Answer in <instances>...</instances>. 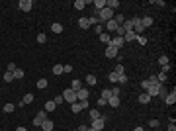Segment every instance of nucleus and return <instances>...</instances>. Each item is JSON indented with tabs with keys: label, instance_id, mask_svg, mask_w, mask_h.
Instances as JSON below:
<instances>
[{
	"label": "nucleus",
	"instance_id": "cd10ccee",
	"mask_svg": "<svg viewBox=\"0 0 176 131\" xmlns=\"http://www.w3.org/2000/svg\"><path fill=\"white\" fill-rule=\"evenodd\" d=\"M135 37H137V35L133 33V30H131V32H125V35H123V39H125V41H133Z\"/></svg>",
	"mask_w": 176,
	"mask_h": 131
},
{
	"label": "nucleus",
	"instance_id": "a19ab883",
	"mask_svg": "<svg viewBox=\"0 0 176 131\" xmlns=\"http://www.w3.org/2000/svg\"><path fill=\"white\" fill-rule=\"evenodd\" d=\"M45 41H47V35H45V33H39V35H37V43H45Z\"/></svg>",
	"mask_w": 176,
	"mask_h": 131
},
{
	"label": "nucleus",
	"instance_id": "4c0bfd02",
	"mask_svg": "<svg viewBox=\"0 0 176 131\" xmlns=\"http://www.w3.org/2000/svg\"><path fill=\"white\" fill-rule=\"evenodd\" d=\"M123 71H125V69H123V65H118L116 69H114V73H116L118 77H120V75H123Z\"/></svg>",
	"mask_w": 176,
	"mask_h": 131
},
{
	"label": "nucleus",
	"instance_id": "2f4dec72",
	"mask_svg": "<svg viewBox=\"0 0 176 131\" xmlns=\"http://www.w3.org/2000/svg\"><path fill=\"white\" fill-rule=\"evenodd\" d=\"M16 110V106L14 104H4V114H12Z\"/></svg>",
	"mask_w": 176,
	"mask_h": 131
},
{
	"label": "nucleus",
	"instance_id": "37998d69",
	"mask_svg": "<svg viewBox=\"0 0 176 131\" xmlns=\"http://www.w3.org/2000/svg\"><path fill=\"white\" fill-rule=\"evenodd\" d=\"M118 82H120V84H127V77H125V75H120V77H118Z\"/></svg>",
	"mask_w": 176,
	"mask_h": 131
},
{
	"label": "nucleus",
	"instance_id": "dca6fc26",
	"mask_svg": "<svg viewBox=\"0 0 176 131\" xmlns=\"http://www.w3.org/2000/svg\"><path fill=\"white\" fill-rule=\"evenodd\" d=\"M106 8V0H94V10L100 12V10H104Z\"/></svg>",
	"mask_w": 176,
	"mask_h": 131
},
{
	"label": "nucleus",
	"instance_id": "13d9d810",
	"mask_svg": "<svg viewBox=\"0 0 176 131\" xmlns=\"http://www.w3.org/2000/svg\"><path fill=\"white\" fill-rule=\"evenodd\" d=\"M133 131H145V129H143V127H141V125H139V127H135V129H133Z\"/></svg>",
	"mask_w": 176,
	"mask_h": 131
},
{
	"label": "nucleus",
	"instance_id": "473e14b6",
	"mask_svg": "<svg viewBox=\"0 0 176 131\" xmlns=\"http://www.w3.org/2000/svg\"><path fill=\"white\" fill-rule=\"evenodd\" d=\"M71 110H73L75 114H80V112H82V108H80V104H78V102H75V104H71Z\"/></svg>",
	"mask_w": 176,
	"mask_h": 131
},
{
	"label": "nucleus",
	"instance_id": "412c9836",
	"mask_svg": "<svg viewBox=\"0 0 176 131\" xmlns=\"http://www.w3.org/2000/svg\"><path fill=\"white\" fill-rule=\"evenodd\" d=\"M86 84L88 86H96V84H98V78L94 77V75H88L86 77Z\"/></svg>",
	"mask_w": 176,
	"mask_h": 131
},
{
	"label": "nucleus",
	"instance_id": "ea45409f",
	"mask_svg": "<svg viewBox=\"0 0 176 131\" xmlns=\"http://www.w3.org/2000/svg\"><path fill=\"white\" fill-rule=\"evenodd\" d=\"M108 80H110V82H118V75H116V73L112 71L110 75H108Z\"/></svg>",
	"mask_w": 176,
	"mask_h": 131
},
{
	"label": "nucleus",
	"instance_id": "0eeeda50",
	"mask_svg": "<svg viewBox=\"0 0 176 131\" xmlns=\"http://www.w3.org/2000/svg\"><path fill=\"white\" fill-rule=\"evenodd\" d=\"M165 104H168V106H174L176 104V90L172 88V92H168L165 96Z\"/></svg>",
	"mask_w": 176,
	"mask_h": 131
},
{
	"label": "nucleus",
	"instance_id": "6e6d98bb",
	"mask_svg": "<svg viewBox=\"0 0 176 131\" xmlns=\"http://www.w3.org/2000/svg\"><path fill=\"white\" fill-rule=\"evenodd\" d=\"M168 131H176V123H168Z\"/></svg>",
	"mask_w": 176,
	"mask_h": 131
},
{
	"label": "nucleus",
	"instance_id": "49530a36",
	"mask_svg": "<svg viewBox=\"0 0 176 131\" xmlns=\"http://www.w3.org/2000/svg\"><path fill=\"white\" fill-rule=\"evenodd\" d=\"M75 69H73V65H65L63 67V73H73Z\"/></svg>",
	"mask_w": 176,
	"mask_h": 131
},
{
	"label": "nucleus",
	"instance_id": "5701e85b",
	"mask_svg": "<svg viewBox=\"0 0 176 131\" xmlns=\"http://www.w3.org/2000/svg\"><path fill=\"white\" fill-rule=\"evenodd\" d=\"M141 24H143V28H151V26H153V18H151V16H145V18H141Z\"/></svg>",
	"mask_w": 176,
	"mask_h": 131
},
{
	"label": "nucleus",
	"instance_id": "6ab92c4d",
	"mask_svg": "<svg viewBox=\"0 0 176 131\" xmlns=\"http://www.w3.org/2000/svg\"><path fill=\"white\" fill-rule=\"evenodd\" d=\"M80 88H82V82H80L78 78H75V80L71 82V90H75V92H78Z\"/></svg>",
	"mask_w": 176,
	"mask_h": 131
},
{
	"label": "nucleus",
	"instance_id": "e433bc0d",
	"mask_svg": "<svg viewBox=\"0 0 176 131\" xmlns=\"http://www.w3.org/2000/svg\"><path fill=\"white\" fill-rule=\"evenodd\" d=\"M53 75H63V65H55L53 67Z\"/></svg>",
	"mask_w": 176,
	"mask_h": 131
},
{
	"label": "nucleus",
	"instance_id": "72a5a7b5",
	"mask_svg": "<svg viewBox=\"0 0 176 131\" xmlns=\"http://www.w3.org/2000/svg\"><path fill=\"white\" fill-rule=\"evenodd\" d=\"M33 100H35V98H33V94H26V96L22 98V102H24V104H32Z\"/></svg>",
	"mask_w": 176,
	"mask_h": 131
},
{
	"label": "nucleus",
	"instance_id": "f8f14e48",
	"mask_svg": "<svg viewBox=\"0 0 176 131\" xmlns=\"http://www.w3.org/2000/svg\"><path fill=\"white\" fill-rule=\"evenodd\" d=\"M53 127H55V123H53L51 120H45L43 123H41V129L43 131H53Z\"/></svg>",
	"mask_w": 176,
	"mask_h": 131
},
{
	"label": "nucleus",
	"instance_id": "ddd939ff",
	"mask_svg": "<svg viewBox=\"0 0 176 131\" xmlns=\"http://www.w3.org/2000/svg\"><path fill=\"white\" fill-rule=\"evenodd\" d=\"M78 28H80V30H88V28H90V20H88V18H80V20H78Z\"/></svg>",
	"mask_w": 176,
	"mask_h": 131
},
{
	"label": "nucleus",
	"instance_id": "a878e982",
	"mask_svg": "<svg viewBox=\"0 0 176 131\" xmlns=\"http://www.w3.org/2000/svg\"><path fill=\"white\" fill-rule=\"evenodd\" d=\"M139 102H141V104H149V102H151V96H149L147 92H143V94L139 96Z\"/></svg>",
	"mask_w": 176,
	"mask_h": 131
},
{
	"label": "nucleus",
	"instance_id": "39448f33",
	"mask_svg": "<svg viewBox=\"0 0 176 131\" xmlns=\"http://www.w3.org/2000/svg\"><path fill=\"white\" fill-rule=\"evenodd\" d=\"M145 32V28H143V24H141V18H135V24H133V33L135 35H143Z\"/></svg>",
	"mask_w": 176,
	"mask_h": 131
},
{
	"label": "nucleus",
	"instance_id": "423d86ee",
	"mask_svg": "<svg viewBox=\"0 0 176 131\" xmlns=\"http://www.w3.org/2000/svg\"><path fill=\"white\" fill-rule=\"evenodd\" d=\"M20 10L22 12H32V8H33V2L32 0H20Z\"/></svg>",
	"mask_w": 176,
	"mask_h": 131
},
{
	"label": "nucleus",
	"instance_id": "f257e3e1",
	"mask_svg": "<svg viewBox=\"0 0 176 131\" xmlns=\"http://www.w3.org/2000/svg\"><path fill=\"white\" fill-rule=\"evenodd\" d=\"M98 18H100V22H110V20H114V10H110V8L106 6L104 10L98 12Z\"/></svg>",
	"mask_w": 176,
	"mask_h": 131
},
{
	"label": "nucleus",
	"instance_id": "f3484780",
	"mask_svg": "<svg viewBox=\"0 0 176 131\" xmlns=\"http://www.w3.org/2000/svg\"><path fill=\"white\" fill-rule=\"evenodd\" d=\"M55 108H57V104L55 102H53V100H47V102H45V112H55Z\"/></svg>",
	"mask_w": 176,
	"mask_h": 131
},
{
	"label": "nucleus",
	"instance_id": "1a4fd4ad",
	"mask_svg": "<svg viewBox=\"0 0 176 131\" xmlns=\"http://www.w3.org/2000/svg\"><path fill=\"white\" fill-rule=\"evenodd\" d=\"M110 45H114L116 49H120V47H123L125 45V39L123 37H120V35H116V37H112V43Z\"/></svg>",
	"mask_w": 176,
	"mask_h": 131
},
{
	"label": "nucleus",
	"instance_id": "2eb2a0df",
	"mask_svg": "<svg viewBox=\"0 0 176 131\" xmlns=\"http://www.w3.org/2000/svg\"><path fill=\"white\" fill-rule=\"evenodd\" d=\"M106 30H108V33H114L116 30H118V24L114 22V20H110V22H106Z\"/></svg>",
	"mask_w": 176,
	"mask_h": 131
},
{
	"label": "nucleus",
	"instance_id": "6e6552de",
	"mask_svg": "<svg viewBox=\"0 0 176 131\" xmlns=\"http://www.w3.org/2000/svg\"><path fill=\"white\" fill-rule=\"evenodd\" d=\"M118 51H120V49H116V47H114V45H108V47H106V57H108V59H116V57H118Z\"/></svg>",
	"mask_w": 176,
	"mask_h": 131
},
{
	"label": "nucleus",
	"instance_id": "a18cd8bd",
	"mask_svg": "<svg viewBox=\"0 0 176 131\" xmlns=\"http://www.w3.org/2000/svg\"><path fill=\"white\" fill-rule=\"evenodd\" d=\"M135 39H137V41H139L141 45H145V43H147V37H143V35H137Z\"/></svg>",
	"mask_w": 176,
	"mask_h": 131
},
{
	"label": "nucleus",
	"instance_id": "bf43d9fd",
	"mask_svg": "<svg viewBox=\"0 0 176 131\" xmlns=\"http://www.w3.org/2000/svg\"><path fill=\"white\" fill-rule=\"evenodd\" d=\"M16 131H28V129H26V127H18Z\"/></svg>",
	"mask_w": 176,
	"mask_h": 131
},
{
	"label": "nucleus",
	"instance_id": "b1692460",
	"mask_svg": "<svg viewBox=\"0 0 176 131\" xmlns=\"http://www.w3.org/2000/svg\"><path fill=\"white\" fill-rule=\"evenodd\" d=\"M51 32H53V33H61V32H63V24L55 22L53 26H51Z\"/></svg>",
	"mask_w": 176,
	"mask_h": 131
},
{
	"label": "nucleus",
	"instance_id": "79ce46f5",
	"mask_svg": "<svg viewBox=\"0 0 176 131\" xmlns=\"http://www.w3.org/2000/svg\"><path fill=\"white\" fill-rule=\"evenodd\" d=\"M157 80H159V82H165L166 80V73H159V75H157Z\"/></svg>",
	"mask_w": 176,
	"mask_h": 131
},
{
	"label": "nucleus",
	"instance_id": "aec40b11",
	"mask_svg": "<svg viewBox=\"0 0 176 131\" xmlns=\"http://www.w3.org/2000/svg\"><path fill=\"white\" fill-rule=\"evenodd\" d=\"M88 116H90V121H94V120H98V118H102V114H100L98 110H90V112H88Z\"/></svg>",
	"mask_w": 176,
	"mask_h": 131
},
{
	"label": "nucleus",
	"instance_id": "20e7f679",
	"mask_svg": "<svg viewBox=\"0 0 176 131\" xmlns=\"http://www.w3.org/2000/svg\"><path fill=\"white\" fill-rule=\"evenodd\" d=\"M104 125H106V116H102V118H98V120L92 121L90 129H94V131H102V129H104Z\"/></svg>",
	"mask_w": 176,
	"mask_h": 131
},
{
	"label": "nucleus",
	"instance_id": "09e8293b",
	"mask_svg": "<svg viewBox=\"0 0 176 131\" xmlns=\"http://www.w3.org/2000/svg\"><path fill=\"white\" fill-rule=\"evenodd\" d=\"M94 30H96V33H98V35H102V33H104V28H102V26H94Z\"/></svg>",
	"mask_w": 176,
	"mask_h": 131
},
{
	"label": "nucleus",
	"instance_id": "c9c22d12",
	"mask_svg": "<svg viewBox=\"0 0 176 131\" xmlns=\"http://www.w3.org/2000/svg\"><path fill=\"white\" fill-rule=\"evenodd\" d=\"M166 94H168V90H166V88L161 84V86H159V96H161V98H165Z\"/></svg>",
	"mask_w": 176,
	"mask_h": 131
},
{
	"label": "nucleus",
	"instance_id": "3c124183",
	"mask_svg": "<svg viewBox=\"0 0 176 131\" xmlns=\"http://www.w3.org/2000/svg\"><path fill=\"white\" fill-rule=\"evenodd\" d=\"M170 69H172V67H170V63H168V65L163 67V71H161V73H166V75H168V73H170Z\"/></svg>",
	"mask_w": 176,
	"mask_h": 131
},
{
	"label": "nucleus",
	"instance_id": "603ef678",
	"mask_svg": "<svg viewBox=\"0 0 176 131\" xmlns=\"http://www.w3.org/2000/svg\"><path fill=\"white\" fill-rule=\"evenodd\" d=\"M78 104H80L82 110H88V100H82V102H78Z\"/></svg>",
	"mask_w": 176,
	"mask_h": 131
},
{
	"label": "nucleus",
	"instance_id": "393cba45",
	"mask_svg": "<svg viewBox=\"0 0 176 131\" xmlns=\"http://www.w3.org/2000/svg\"><path fill=\"white\" fill-rule=\"evenodd\" d=\"M24 75H26V73H24V69H16V71H14V80L24 78Z\"/></svg>",
	"mask_w": 176,
	"mask_h": 131
},
{
	"label": "nucleus",
	"instance_id": "c756f323",
	"mask_svg": "<svg viewBox=\"0 0 176 131\" xmlns=\"http://www.w3.org/2000/svg\"><path fill=\"white\" fill-rule=\"evenodd\" d=\"M12 80H14V73L6 71V73H4V82H12Z\"/></svg>",
	"mask_w": 176,
	"mask_h": 131
},
{
	"label": "nucleus",
	"instance_id": "de8ad7c7",
	"mask_svg": "<svg viewBox=\"0 0 176 131\" xmlns=\"http://www.w3.org/2000/svg\"><path fill=\"white\" fill-rule=\"evenodd\" d=\"M149 125L155 127V129H159V120H151V121H149Z\"/></svg>",
	"mask_w": 176,
	"mask_h": 131
},
{
	"label": "nucleus",
	"instance_id": "c03bdc74",
	"mask_svg": "<svg viewBox=\"0 0 176 131\" xmlns=\"http://www.w3.org/2000/svg\"><path fill=\"white\" fill-rule=\"evenodd\" d=\"M149 86H151V82H149V80H143V82H141V88H143L145 92L149 90Z\"/></svg>",
	"mask_w": 176,
	"mask_h": 131
},
{
	"label": "nucleus",
	"instance_id": "9b49d317",
	"mask_svg": "<svg viewBox=\"0 0 176 131\" xmlns=\"http://www.w3.org/2000/svg\"><path fill=\"white\" fill-rule=\"evenodd\" d=\"M159 86H161V84H151V86H149V90H147V94H149L151 98L159 96Z\"/></svg>",
	"mask_w": 176,
	"mask_h": 131
},
{
	"label": "nucleus",
	"instance_id": "c85d7f7f",
	"mask_svg": "<svg viewBox=\"0 0 176 131\" xmlns=\"http://www.w3.org/2000/svg\"><path fill=\"white\" fill-rule=\"evenodd\" d=\"M100 98H104V100H110V98H112V90H110V88L102 90V96H100Z\"/></svg>",
	"mask_w": 176,
	"mask_h": 131
},
{
	"label": "nucleus",
	"instance_id": "f704fd0d",
	"mask_svg": "<svg viewBox=\"0 0 176 131\" xmlns=\"http://www.w3.org/2000/svg\"><path fill=\"white\" fill-rule=\"evenodd\" d=\"M159 65H161V67L168 65V57H166V55H161V57H159Z\"/></svg>",
	"mask_w": 176,
	"mask_h": 131
},
{
	"label": "nucleus",
	"instance_id": "5fc2aeb1",
	"mask_svg": "<svg viewBox=\"0 0 176 131\" xmlns=\"http://www.w3.org/2000/svg\"><path fill=\"white\" fill-rule=\"evenodd\" d=\"M16 69H18V67L14 65V63H10V65H8V71H10V73H14V71H16Z\"/></svg>",
	"mask_w": 176,
	"mask_h": 131
},
{
	"label": "nucleus",
	"instance_id": "9d476101",
	"mask_svg": "<svg viewBox=\"0 0 176 131\" xmlns=\"http://www.w3.org/2000/svg\"><path fill=\"white\" fill-rule=\"evenodd\" d=\"M77 100H80V102H82V100H88V88H80V90H78L77 92Z\"/></svg>",
	"mask_w": 176,
	"mask_h": 131
},
{
	"label": "nucleus",
	"instance_id": "8fccbe9b",
	"mask_svg": "<svg viewBox=\"0 0 176 131\" xmlns=\"http://www.w3.org/2000/svg\"><path fill=\"white\" fill-rule=\"evenodd\" d=\"M112 96H120V86H114V88H112Z\"/></svg>",
	"mask_w": 176,
	"mask_h": 131
},
{
	"label": "nucleus",
	"instance_id": "a211bd4d",
	"mask_svg": "<svg viewBox=\"0 0 176 131\" xmlns=\"http://www.w3.org/2000/svg\"><path fill=\"white\" fill-rule=\"evenodd\" d=\"M98 37H100V41H104L106 45H110V43H112V33H108V32L102 33V35H98Z\"/></svg>",
	"mask_w": 176,
	"mask_h": 131
},
{
	"label": "nucleus",
	"instance_id": "4468645a",
	"mask_svg": "<svg viewBox=\"0 0 176 131\" xmlns=\"http://www.w3.org/2000/svg\"><path fill=\"white\" fill-rule=\"evenodd\" d=\"M106 6L110 10H118L120 8V0H106Z\"/></svg>",
	"mask_w": 176,
	"mask_h": 131
},
{
	"label": "nucleus",
	"instance_id": "864d4df0",
	"mask_svg": "<svg viewBox=\"0 0 176 131\" xmlns=\"http://www.w3.org/2000/svg\"><path fill=\"white\" fill-rule=\"evenodd\" d=\"M106 104H108V100H104V98L98 100V106H100V108H102V106H106Z\"/></svg>",
	"mask_w": 176,
	"mask_h": 131
},
{
	"label": "nucleus",
	"instance_id": "4be33fe9",
	"mask_svg": "<svg viewBox=\"0 0 176 131\" xmlns=\"http://www.w3.org/2000/svg\"><path fill=\"white\" fill-rule=\"evenodd\" d=\"M108 104H110V108H118V106H120V96H112V98L108 100Z\"/></svg>",
	"mask_w": 176,
	"mask_h": 131
},
{
	"label": "nucleus",
	"instance_id": "bb28decb",
	"mask_svg": "<svg viewBox=\"0 0 176 131\" xmlns=\"http://www.w3.org/2000/svg\"><path fill=\"white\" fill-rule=\"evenodd\" d=\"M75 8H77V10H84V8H86V0H77V2H75Z\"/></svg>",
	"mask_w": 176,
	"mask_h": 131
},
{
	"label": "nucleus",
	"instance_id": "052dcab7",
	"mask_svg": "<svg viewBox=\"0 0 176 131\" xmlns=\"http://www.w3.org/2000/svg\"><path fill=\"white\" fill-rule=\"evenodd\" d=\"M0 92H2V88H0Z\"/></svg>",
	"mask_w": 176,
	"mask_h": 131
},
{
	"label": "nucleus",
	"instance_id": "f03ea898",
	"mask_svg": "<svg viewBox=\"0 0 176 131\" xmlns=\"http://www.w3.org/2000/svg\"><path fill=\"white\" fill-rule=\"evenodd\" d=\"M63 100L69 102V104H75V102H77V92H75V90H71V88L63 90Z\"/></svg>",
	"mask_w": 176,
	"mask_h": 131
},
{
	"label": "nucleus",
	"instance_id": "7ed1b4c3",
	"mask_svg": "<svg viewBox=\"0 0 176 131\" xmlns=\"http://www.w3.org/2000/svg\"><path fill=\"white\" fill-rule=\"evenodd\" d=\"M45 120H47V112L41 110V112L35 114V118H33V125H35V127H41V123H43Z\"/></svg>",
	"mask_w": 176,
	"mask_h": 131
},
{
	"label": "nucleus",
	"instance_id": "7c9ffc66",
	"mask_svg": "<svg viewBox=\"0 0 176 131\" xmlns=\"http://www.w3.org/2000/svg\"><path fill=\"white\" fill-rule=\"evenodd\" d=\"M47 84H49V82H47L45 78H39V80H37V88H39V90H43V88H47Z\"/></svg>",
	"mask_w": 176,
	"mask_h": 131
},
{
	"label": "nucleus",
	"instance_id": "58836bf2",
	"mask_svg": "<svg viewBox=\"0 0 176 131\" xmlns=\"http://www.w3.org/2000/svg\"><path fill=\"white\" fill-rule=\"evenodd\" d=\"M53 102H55L57 106H61V104L65 102V100H63V94H59V96H55V98H53Z\"/></svg>",
	"mask_w": 176,
	"mask_h": 131
},
{
	"label": "nucleus",
	"instance_id": "4d7b16f0",
	"mask_svg": "<svg viewBox=\"0 0 176 131\" xmlns=\"http://www.w3.org/2000/svg\"><path fill=\"white\" fill-rule=\"evenodd\" d=\"M77 131H88V127H86V125H78Z\"/></svg>",
	"mask_w": 176,
	"mask_h": 131
}]
</instances>
